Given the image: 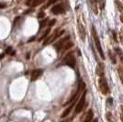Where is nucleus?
<instances>
[{
    "label": "nucleus",
    "mask_w": 123,
    "mask_h": 122,
    "mask_svg": "<svg viewBox=\"0 0 123 122\" xmlns=\"http://www.w3.org/2000/svg\"><path fill=\"white\" fill-rule=\"evenodd\" d=\"M91 31H92V35L93 38H94V41H95V44H96V47L98 49V51L99 52V54L101 56L102 59H105V55H104V52H103V49L101 47V43H100V40H99V37H98V33H97V30L95 29V27L92 26L91 28Z\"/></svg>",
    "instance_id": "obj_1"
},
{
    "label": "nucleus",
    "mask_w": 123,
    "mask_h": 122,
    "mask_svg": "<svg viewBox=\"0 0 123 122\" xmlns=\"http://www.w3.org/2000/svg\"><path fill=\"white\" fill-rule=\"evenodd\" d=\"M98 85H99V89L103 95H108L109 93V88H108L107 80L105 79V77H100V79L98 80Z\"/></svg>",
    "instance_id": "obj_2"
},
{
    "label": "nucleus",
    "mask_w": 123,
    "mask_h": 122,
    "mask_svg": "<svg viewBox=\"0 0 123 122\" xmlns=\"http://www.w3.org/2000/svg\"><path fill=\"white\" fill-rule=\"evenodd\" d=\"M64 63L66 64L67 66L71 67V68H74L75 67V57L74 55V53L73 52H70V53H68L65 57H64Z\"/></svg>",
    "instance_id": "obj_3"
},
{
    "label": "nucleus",
    "mask_w": 123,
    "mask_h": 122,
    "mask_svg": "<svg viewBox=\"0 0 123 122\" xmlns=\"http://www.w3.org/2000/svg\"><path fill=\"white\" fill-rule=\"evenodd\" d=\"M86 91L85 90L84 91V94L82 95V97L80 98V100L78 101V103L75 106V109H74V114H78L82 111V109L84 108V106H85V103H86Z\"/></svg>",
    "instance_id": "obj_4"
},
{
    "label": "nucleus",
    "mask_w": 123,
    "mask_h": 122,
    "mask_svg": "<svg viewBox=\"0 0 123 122\" xmlns=\"http://www.w3.org/2000/svg\"><path fill=\"white\" fill-rule=\"evenodd\" d=\"M70 40V36H66V37H64L63 39H62L61 41H59L58 42H56L55 44H54V47H55V49L57 50V51H60L62 49V47L63 45L66 43L67 41H69Z\"/></svg>",
    "instance_id": "obj_5"
},
{
    "label": "nucleus",
    "mask_w": 123,
    "mask_h": 122,
    "mask_svg": "<svg viewBox=\"0 0 123 122\" xmlns=\"http://www.w3.org/2000/svg\"><path fill=\"white\" fill-rule=\"evenodd\" d=\"M51 12L54 15H60V14H62L64 12V8L62 5H55L54 6H52L51 9Z\"/></svg>",
    "instance_id": "obj_6"
},
{
    "label": "nucleus",
    "mask_w": 123,
    "mask_h": 122,
    "mask_svg": "<svg viewBox=\"0 0 123 122\" xmlns=\"http://www.w3.org/2000/svg\"><path fill=\"white\" fill-rule=\"evenodd\" d=\"M87 2H88V5L90 6L91 10H92L95 14H98V3H97V0H87Z\"/></svg>",
    "instance_id": "obj_7"
},
{
    "label": "nucleus",
    "mask_w": 123,
    "mask_h": 122,
    "mask_svg": "<svg viewBox=\"0 0 123 122\" xmlns=\"http://www.w3.org/2000/svg\"><path fill=\"white\" fill-rule=\"evenodd\" d=\"M78 29H79V33H80L81 40L85 41V39H86V30H85V26L83 25L81 20H78Z\"/></svg>",
    "instance_id": "obj_8"
},
{
    "label": "nucleus",
    "mask_w": 123,
    "mask_h": 122,
    "mask_svg": "<svg viewBox=\"0 0 123 122\" xmlns=\"http://www.w3.org/2000/svg\"><path fill=\"white\" fill-rule=\"evenodd\" d=\"M42 74V70L41 69H36L31 73V81H36L39 77Z\"/></svg>",
    "instance_id": "obj_9"
},
{
    "label": "nucleus",
    "mask_w": 123,
    "mask_h": 122,
    "mask_svg": "<svg viewBox=\"0 0 123 122\" xmlns=\"http://www.w3.org/2000/svg\"><path fill=\"white\" fill-rule=\"evenodd\" d=\"M75 102H76V100H75V101H74L73 103H71V104H70V106L67 107L66 109L63 111V113L62 114V117H66L67 116L70 114V112H71L72 108L74 107V103H75Z\"/></svg>",
    "instance_id": "obj_10"
},
{
    "label": "nucleus",
    "mask_w": 123,
    "mask_h": 122,
    "mask_svg": "<svg viewBox=\"0 0 123 122\" xmlns=\"http://www.w3.org/2000/svg\"><path fill=\"white\" fill-rule=\"evenodd\" d=\"M93 116H94V113H93V111L90 109L89 111L87 112L86 117V118H85L84 122H91L93 119Z\"/></svg>",
    "instance_id": "obj_11"
},
{
    "label": "nucleus",
    "mask_w": 123,
    "mask_h": 122,
    "mask_svg": "<svg viewBox=\"0 0 123 122\" xmlns=\"http://www.w3.org/2000/svg\"><path fill=\"white\" fill-rule=\"evenodd\" d=\"M97 72H98V74L100 77L104 76V67H103V64H99L98 66V69H97Z\"/></svg>",
    "instance_id": "obj_12"
},
{
    "label": "nucleus",
    "mask_w": 123,
    "mask_h": 122,
    "mask_svg": "<svg viewBox=\"0 0 123 122\" xmlns=\"http://www.w3.org/2000/svg\"><path fill=\"white\" fill-rule=\"evenodd\" d=\"M73 46H74V43H73L72 41H67L66 43L63 45V47H62V51H67V50H69V49H71Z\"/></svg>",
    "instance_id": "obj_13"
},
{
    "label": "nucleus",
    "mask_w": 123,
    "mask_h": 122,
    "mask_svg": "<svg viewBox=\"0 0 123 122\" xmlns=\"http://www.w3.org/2000/svg\"><path fill=\"white\" fill-rule=\"evenodd\" d=\"M50 32H51V29H47L46 30L43 32V34H42V36H41V38L39 39V41H42L43 39H46L47 37L49 36V34H50Z\"/></svg>",
    "instance_id": "obj_14"
},
{
    "label": "nucleus",
    "mask_w": 123,
    "mask_h": 122,
    "mask_svg": "<svg viewBox=\"0 0 123 122\" xmlns=\"http://www.w3.org/2000/svg\"><path fill=\"white\" fill-rule=\"evenodd\" d=\"M116 5L118 6V10H119V12H121L123 15V5L118 1V0H116Z\"/></svg>",
    "instance_id": "obj_15"
},
{
    "label": "nucleus",
    "mask_w": 123,
    "mask_h": 122,
    "mask_svg": "<svg viewBox=\"0 0 123 122\" xmlns=\"http://www.w3.org/2000/svg\"><path fill=\"white\" fill-rule=\"evenodd\" d=\"M48 24V18L46 19H43V20H41L40 21V30H41L43 27H45V26Z\"/></svg>",
    "instance_id": "obj_16"
},
{
    "label": "nucleus",
    "mask_w": 123,
    "mask_h": 122,
    "mask_svg": "<svg viewBox=\"0 0 123 122\" xmlns=\"http://www.w3.org/2000/svg\"><path fill=\"white\" fill-rule=\"evenodd\" d=\"M118 72L119 78H120V80H121V83L123 84V68L122 67H119L118 69Z\"/></svg>",
    "instance_id": "obj_17"
},
{
    "label": "nucleus",
    "mask_w": 123,
    "mask_h": 122,
    "mask_svg": "<svg viewBox=\"0 0 123 122\" xmlns=\"http://www.w3.org/2000/svg\"><path fill=\"white\" fill-rule=\"evenodd\" d=\"M43 1H45V0H32L31 6H37L38 5H40L41 3H42Z\"/></svg>",
    "instance_id": "obj_18"
},
{
    "label": "nucleus",
    "mask_w": 123,
    "mask_h": 122,
    "mask_svg": "<svg viewBox=\"0 0 123 122\" xmlns=\"http://www.w3.org/2000/svg\"><path fill=\"white\" fill-rule=\"evenodd\" d=\"M116 52L118 54V56L120 57V60H121V61L123 62V51L120 50V49H118V48H117L116 49Z\"/></svg>",
    "instance_id": "obj_19"
},
{
    "label": "nucleus",
    "mask_w": 123,
    "mask_h": 122,
    "mask_svg": "<svg viewBox=\"0 0 123 122\" xmlns=\"http://www.w3.org/2000/svg\"><path fill=\"white\" fill-rule=\"evenodd\" d=\"M58 0H49L48 1V3L46 4V6H44V8H46V7H48V6H50L51 5H52V4H54V3H56Z\"/></svg>",
    "instance_id": "obj_20"
},
{
    "label": "nucleus",
    "mask_w": 123,
    "mask_h": 122,
    "mask_svg": "<svg viewBox=\"0 0 123 122\" xmlns=\"http://www.w3.org/2000/svg\"><path fill=\"white\" fill-rule=\"evenodd\" d=\"M109 56H110V59H111V61H112L113 63H116V59H115V56L112 55V53H111V51H109Z\"/></svg>",
    "instance_id": "obj_21"
},
{
    "label": "nucleus",
    "mask_w": 123,
    "mask_h": 122,
    "mask_svg": "<svg viewBox=\"0 0 123 122\" xmlns=\"http://www.w3.org/2000/svg\"><path fill=\"white\" fill-rule=\"evenodd\" d=\"M37 17H38V18H42L45 17V13H44V12H40Z\"/></svg>",
    "instance_id": "obj_22"
},
{
    "label": "nucleus",
    "mask_w": 123,
    "mask_h": 122,
    "mask_svg": "<svg viewBox=\"0 0 123 122\" xmlns=\"http://www.w3.org/2000/svg\"><path fill=\"white\" fill-rule=\"evenodd\" d=\"M55 22H56V20H55V19H51L50 22H48V25L50 26V27H51V26H53L54 24H55Z\"/></svg>",
    "instance_id": "obj_23"
},
{
    "label": "nucleus",
    "mask_w": 123,
    "mask_h": 122,
    "mask_svg": "<svg viewBox=\"0 0 123 122\" xmlns=\"http://www.w3.org/2000/svg\"><path fill=\"white\" fill-rule=\"evenodd\" d=\"M11 51H12V48L11 47H8V48H6V53H7V54H10V52H11Z\"/></svg>",
    "instance_id": "obj_24"
},
{
    "label": "nucleus",
    "mask_w": 123,
    "mask_h": 122,
    "mask_svg": "<svg viewBox=\"0 0 123 122\" xmlns=\"http://www.w3.org/2000/svg\"><path fill=\"white\" fill-rule=\"evenodd\" d=\"M25 4L27 6H31L32 4V0H26L25 1Z\"/></svg>",
    "instance_id": "obj_25"
},
{
    "label": "nucleus",
    "mask_w": 123,
    "mask_h": 122,
    "mask_svg": "<svg viewBox=\"0 0 123 122\" xmlns=\"http://www.w3.org/2000/svg\"><path fill=\"white\" fill-rule=\"evenodd\" d=\"M6 6V5L5 3H0V8L2 9V8H5Z\"/></svg>",
    "instance_id": "obj_26"
},
{
    "label": "nucleus",
    "mask_w": 123,
    "mask_h": 122,
    "mask_svg": "<svg viewBox=\"0 0 123 122\" xmlns=\"http://www.w3.org/2000/svg\"><path fill=\"white\" fill-rule=\"evenodd\" d=\"M121 108V113H120V117H121V122H123V107H120Z\"/></svg>",
    "instance_id": "obj_27"
},
{
    "label": "nucleus",
    "mask_w": 123,
    "mask_h": 122,
    "mask_svg": "<svg viewBox=\"0 0 123 122\" xmlns=\"http://www.w3.org/2000/svg\"><path fill=\"white\" fill-rule=\"evenodd\" d=\"M20 19V17H17L15 19H14V24H16V23H18V21Z\"/></svg>",
    "instance_id": "obj_28"
},
{
    "label": "nucleus",
    "mask_w": 123,
    "mask_h": 122,
    "mask_svg": "<svg viewBox=\"0 0 123 122\" xmlns=\"http://www.w3.org/2000/svg\"><path fill=\"white\" fill-rule=\"evenodd\" d=\"M32 9H28V10L27 11H25V12H24V14H25V15H27V14H28V13H29V12H32Z\"/></svg>",
    "instance_id": "obj_29"
},
{
    "label": "nucleus",
    "mask_w": 123,
    "mask_h": 122,
    "mask_svg": "<svg viewBox=\"0 0 123 122\" xmlns=\"http://www.w3.org/2000/svg\"><path fill=\"white\" fill-rule=\"evenodd\" d=\"M99 1H100V2H101V7H104V1H105V0H99Z\"/></svg>",
    "instance_id": "obj_30"
},
{
    "label": "nucleus",
    "mask_w": 123,
    "mask_h": 122,
    "mask_svg": "<svg viewBox=\"0 0 123 122\" xmlns=\"http://www.w3.org/2000/svg\"><path fill=\"white\" fill-rule=\"evenodd\" d=\"M4 56H5V54H4V53H2V54H0V60H2V59L4 58Z\"/></svg>",
    "instance_id": "obj_31"
},
{
    "label": "nucleus",
    "mask_w": 123,
    "mask_h": 122,
    "mask_svg": "<svg viewBox=\"0 0 123 122\" xmlns=\"http://www.w3.org/2000/svg\"><path fill=\"white\" fill-rule=\"evenodd\" d=\"M30 53H27V55H26V59H28V60H29V59H30Z\"/></svg>",
    "instance_id": "obj_32"
},
{
    "label": "nucleus",
    "mask_w": 123,
    "mask_h": 122,
    "mask_svg": "<svg viewBox=\"0 0 123 122\" xmlns=\"http://www.w3.org/2000/svg\"><path fill=\"white\" fill-rule=\"evenodd\" d=\"M15 54H16V51H12L10 52V55H15Z\"/></svg>",
    "instance_id": "obj_33"
},
{
    "label": "nucleus",
    "mask_w": 123,
    "mask_h": 122,
    "mask_svg": "<svg viewBox=\"0 0 123 122\" xmlns=\"http://www.w3.org/2000/svg\"><path fill=\"white\" fill-rule=\"evenodd\" d=\"M120 39H121V41L123 42V34H122V33L120 34Z\"/></svg>",
    "instance_id": "obj_34"
},
{
    "label": "nucleus",
    "mask_w": 123,
    "mask_h": 122,
    "mask_svg": "<svg viewBox=\"0 0 123 122\" xmlns=\"http://www.w3.org/2000/svg\"><path fill=\"white\" fill-rule=\"evenodd\" d=\"M34 39H35L34 37H33V38H31V40H29V42H31V41H33V40H34Z\"/></svg>",
    "instance_id": "obj_35"
},
{
    "label": "nucleus",
    "mask_w": 123,
    "mask_h": 122,
    "mask_svg": "<svg viewBox=\"0 0 123 122\" xmlns=\"http://www.w3.org/2000/svg\"><path fill=\"white\" fill-rule=\"evenodd\" d=\"M62 122H70V120L69 119H65V120H62Z\"/></svg>",
    "instance_id": "obj_36"
},
{
    "label": "nucleus",
    "mask_w": 123,
    "mask_h": 122,
    "mask_svg": "<svg viewBox=\"0 0 123 122\" xmlns=\"http://www.w3.org/2000/svg\"><path fill=\"white\" fill-rule=\"evenodd\" d=\"M93 122H98V118H96V119H94V121Z\"/></svg>",
    "instance_id": "obj_37"
}]
</instances>
